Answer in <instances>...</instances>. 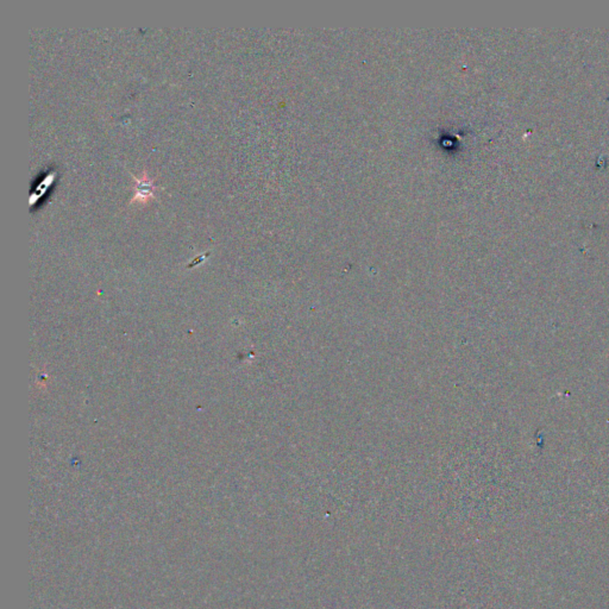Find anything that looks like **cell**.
Here are the masks:
<instances>
[{"mask_svg": "<svg viewBox=\"0 0 609 609\" xmlns=\"http://www.w3.org/2000/svg\"><path fill=\"white\" fill-rule=\"evenodd\" d=\"M132 178L135 180V187H134L135 195L131 199L130 204H136V202L146 204V202H150L151 199L155 198L156 186H155L153 180L148 176L146 172H143L141 178H137L135 175H132Z\"/></svg>", "mask_w": 609, "mask_h": 609, "instance_id": "6da1fadb", "label": "cell"}, {"mask_svg": "<svg viewBox=\"0 0 609 609\" xmlns=\"http://www.w3.org/2000/svg\"><path fill=\"white\" fill-rule=\"evenodd\" d=\"M55 176L57 174L55 173H45V175H43V180L40 181V183L37 185V187L34 188L35 191H38V195L34 200H31V205H34L35 202H37L38 199L42 198L43 195H45V191H48V188L52 186L54 181H55Z\"/></svg>", "mask_w": 609, "mask_h": 609, "instance_id": "7a4b0ae2", "label": "cell"}]
</instances>
